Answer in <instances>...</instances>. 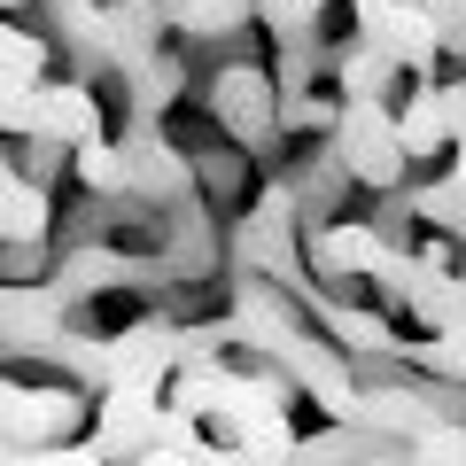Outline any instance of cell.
<instances>
[{"mask_svg": "<svg viewBox=\"0 0 466 466\" xmlns=\"http://www.w3.org/2000/svg\"><path fill=\"white\" fill-rule=\"evenodd\" d=\"M319 8H327V0H257V16H265L280 39H303L319 24Z\"/></svg>", "mask_w": 466, "mask_h": 466, "instance_id": "6da1fadb", "label": "cell"}]
</instances>
